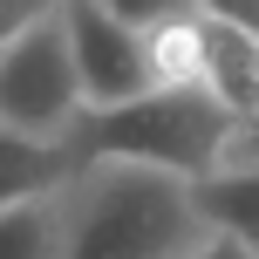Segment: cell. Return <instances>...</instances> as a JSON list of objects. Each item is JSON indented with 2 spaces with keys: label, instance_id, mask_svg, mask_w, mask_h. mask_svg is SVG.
Wrapping results in <instances>:
<instances>
[{
  "label": "cell",
  "instance_id": "277c9868",
  "mask_svg": "<svg viewBox=\"0 0 259 259\" xmlns=\"http://www.w3.org/2000/svg\"><path fill=\"white\" fill-rule=\"evenodd\" d=\"M55 21H62V41H68V68H75L82 109H116V103L150 89V82H143L137 27H123L116 14H103L96 0H62Z\"/></svg>",
  "mask_w": 259,
  "mask_h": 259
},
{
  "label": "cell",
  "instance_id": "7c38bea8",
  "mask_svg": "<svg viewBox=\"0 0 259 259\" xmlns=\"http://www.w3.org/2000/svg\"><path fill=\"white\" fill-rule=\"evenodd\" d=\"M198 14L219 27H246V34H259V0H198Z\"/></svg>",
  "mask_w": 259,
  "mask_h": 259
},
{
  "label": "cell",
  "instance_id": "6da1fadb",
  "mask_svg": "<svg viewBox=\"0 0 259 259\" xmlns=\"http://www.w3.org/2000/svg\"><path fill=\"white\" fill-rule=\"evenodd\" d=\"M205 239L191 184L143 164H89L62 184V259H184Z\"/></svg>",
  "mask_w": 259,
  "mask_h": 259
},
{
  "label": "cell",
  "instance_id": "ba28073f",
  "mask_svg": "<svg viewBox=\"0 0 259 259\" xmlns=\"http://www.w3.org/2000/svg\"><path fill=\"white\" fill-rule=\"evenodd\" d=\"M143 82L150 89H198V14H178V21L143 27Z\"/></svg>",
  "mask_w": 259,
  "mask_h": 259
},
{
  "label": "cell",
  "instance_id": "4fadbf2b",
  "mask_svg": "<svg viewBox=\"0 0 259 259\" xmlns=\"http://www.w3.org/2000/svg\"><path fill=\"white\" fill-rule=\"evenodd\" d=\"M184 259H259V246H246V239H225V232H205Z\"/></svg>",
  "mask_w": 259,
  "mask_h": 259
},
{
  "label": "cell",
  "instance_id": "52a82bcc",
  "mask_svg": "<svg viewBox=\"0 0 259 259\" xmlns=\"http://www.w3.org/2000/svg\"><path fill=\"white\" fill-rule=\"evenodd\" d=\"M75 170V157L48 137H21V130H0V211L21 205V198H41Z\"/></svg>",
  "mask_w": 259,
  "mask_h": 259
},
{
  "label": "cell",
  "instance_id": "30bf717a",
  "mask_svg": "<svg viewBox=\"0 0 259 259\" xmlns=\"http://www.w3.org/2000/svg\"><path fill=\"white\" fill-rule=\"evenodd\" d=\"M103 14H116L123 27H157V21H178V14H198V0H96Z\"/></svg>",
  "mask_w": 259,
  "mask_h": 259
},
{
  "label": "cell",
  "instance_id": "3957f363",
  "mask_svg": "<svg viewBox=\"0 0 259 259\" xmlns=\"http://www.w3.org/2000/svg\"><path fill=\"white\" fill-rule=\"evenodd\" d=\"M75 116H82V89H75V68H68L62 21L48 14L21 41L0 48V130L62 143V130Z\"/></svg>",
  "mask_w": 259,
  "mask_h": 259
},
{
  "label": "cell",
  "instance_id": "9c48e42d",
  "mask_svg": "<svg viewBox=\"0 0 259 259\" xmlns=\"http://www.w3.org/2000/svg\"><path fill=\"white\" fill-rule=\"evenodd\" d=\"M62 184L0 211V259H62Z\"/></svg>",
  "mask_w": 259,
  "mask_h": 259
},
{
  "label": "cell",
  "instance_id": "8fae6325",
  "mask_svg": "<svg viewBox=\"0 0 259 259\" xmlns=\"http://www.w3.org/2000/svg\"><path fill=\"white\" fill-rule=\"evenodd\" d=\"M55 7H62V0H0V48H7V41H21L34 21H48Z\"/></svg>",
  "mask_w": 259,
  "mask_h": 259
},
{
  "label": "cell",
  "instance_id": "8992f818",
  "mask_svg": "<svg viewBox=\"0 0 259 259\" xmlns=\"http://www.w3.org/2000/svg\"><path fill=\"white\" fill-rule=\"evenodd\" d=\"M191 211L205 232L225 239H259V170H205L191 178Z\"/></svg>",
  "mask_w": 259,
  "mask_h": 259
},
{
  "label": "cell",
  "instance_id": "7a4b0ae2",
  "mask_svg": "<svg viewBox=\"0 0 259 259\" xmlns=\"http://www.w3.org/2000/svg\"><path fill=\"white\" fill-rule=\"evenodd\" d=\"M239 116H225L205 89H143L116 109H82L62 130V150L75 164L109 157V164H143V170H170V178H205L219 164V143Z\"/></svg>",
  "mask_w": 259,
  "mask_h": 259
},
{
  "label": "cell",
  "instance_id": "5b68a950",
  "mask_svg": "<svg viewBox=\"0 0 259 259\" xmlns=\"http://www.w3.org/2000/svg\"><path fill=\"white\" fill-rule=\"evenodd\" d=\"M198 89L225 109V116H259V34L246 27H219L198 14Z\"/></svg>",
  "mask_w": 259,
  "mask_h": 259
}]
</instances>
